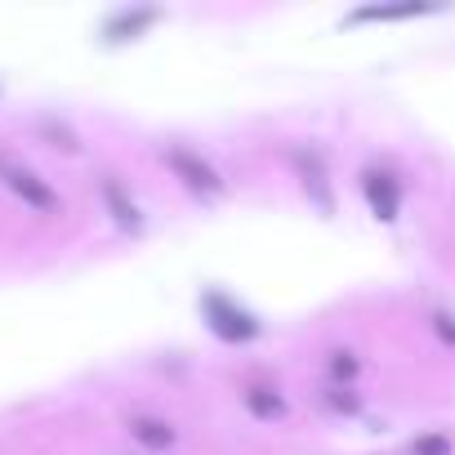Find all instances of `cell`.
I'll return each mask as SVG.
<instances>
[{"mask_svg": "<svg viewBox=\"0 0 455 455\" xmlns=\"http://www.w3.org/2000/svg\"><path fill=\"white\" fill-rule=\"evenodd\" d=\"M161 165H165L170 179H179V188H188L196 201H219V196H228L223 170H219L205 152H196V148H188V143H161Z\"/></svg>", "mask_w": 455, "mask_h": 455, "instance_id": "cell-1", "label": "cell"}, {"mask_svg": "<svg viewBox=\"0 0 455 455\" xmlns=\"http://www.w3.org/2000/svg\"><path fill=\"white\" fill-rule=\"evenodd\" d=\"M201 317H205V326H210V335L214 339H223V344H255L259 335H264V322L242 304V299H233L228 291H201Z\"/></svg>", "mask_w": 455, "mask_h": 455, "instance_id": "cell-2", "label": "cell"}, {"mask_svg": "<svg viewBox=\"0 0 455 455\" xmlns=\"http://www.w3.org/2000/svg\"><path fill=\"white\" fill-rule=\"evenodd\" d=\"M282 156H286V170L299 179L304 196L313 201V210H317L322 219H335V214H339V192H335V179H331L326 156H322L313 143H286Z\"/></svg>", "mask_w": 455, "mask_h": 455, "instance_id": "cell-3", "label": "cell"}, {"mask_svg": "<svg viewBox=\"0 0 455 455\" xmlns=\"http://www.w3.org/2000/svg\"><path fill=\"white\" fill-rule=\"evenodd\" d=\"M0 188H5L10 196H19L28 210L36 214H59L63 210V196L50 188V179H41L28 161H19L14 152L0 148Z\"/></svg>", "mask_w": 455, "mask_h": 455, "instance_id": "cell-4", "label": "cell"}, {"mask_svg": "<svg viewBox=\"0 0 455 455\" xmlns=\"http://www.w3.org/2000/svg\"><path fill=\"white\" fill-rule=\"evenodd\" d=\"M357 192H362L371 219H379V223H397V219H402V201H406V192H402V179H397L388 165L366 161V165L357 170Z\"/></svg>", "mask_w": 455, "mask_h": 455, "instance_id": "cell-5", "label": "cell"}, {"mask_svg": "<svg viewBox=\"0 0 455 455\" xmlns=\"http://www.w3.org/2000/svg\"><path fill=\"white\" fill-rule=\"evenodd\" d=\"M94 192H99V205H103V214L112 219V228H116V233H125V237H139L143 228H148V214H143L139 196L130 192V183H125L121 174L103 170V174L94 179Z\"/></svg>", "mask_w": 455, "mask_h": 455, "instance_id": "cell-6", "label": "cell"}, {"mask_svg": "<svg viewBox=\"0 0 455 455\" xmlns=\"http://www.w3.org/2000/svg\"><path fill=\"white\" fill-rule=\"evenodd\" d=\"M442 5L433 0H397V5H384V0H371V5H357L344 14V28H366V23H411L424 14H437Z\"/></svg>", "mask_w": 455, "mask_h": 455, "instance_id": "cell-7", "label": "cell"}, {"mask_svg": "<svg viewBox=\"0 0 455 455\" xmlns=\"http://www.w3.org/2000/svg\"><path fill=\"white\" fill-rule=\"evenodd\" d=\"M242 406H246V415H251L255 424H282V419L291 415L286 393H282L277 384H264V379L242 384Z\"/></svg>", "mask_w": 455, "mask_h": 455, "instance_id": "cell-8", "label": "cell"}, {"mask_svg": "<svg viewBox=\"0 0 455 455\" xmlns=\"http://www.w3.org/2000/svg\"><path fill=\"white\" fill-rule=\"evenodd\" d=\"M161 23V10L156 5H134V10H116L108 23H103V45H130L139 36H148V28Z\"/></svg>", "mask_w": 455, "mask_h": 455, "instance_id": "cell-9", "label": "cell"}, {"mask_svg": "<svg viewBox=\"0 0 455 455\" xmlns=\"http://www.w3.org/2000/svg\"><path fill=\"white\" fill-rule=\"evenodd\" d=\"M125 433H130V442L143 446L148 455H165V451L179 446V428H174L170 419H161V415H130V419H125Z\"/></svg>", "mask_w": 455, "mask_h": 455, "instance_id": "cell-10", "label": "cell"}, {"mask_svg": "<svg viewBox=\"0 0 455 455\" xmlns=\"http://www.w3.org/2000/svg\"><path fill=\"white\" fill-rule=\"evenodd\" d=\"M36 134H41L54 152H63V156H81V152H85L81 134H76L63 116H36Z\"/></svg>", "mask_w": 455, "mask_h": 455, "instance_id": "cell-11", "label": "cell"}, {"mask_svg": "<svg viewBox=\"0 0 455 455\" xmlns=\"http://www.w3.org/2000/svg\"><path fill=\"white\" fill-rule=\"evenodd\" d=\"M362 375V357L353 348H331L326 353V379L335 388H353V379Z\"/></svg>", "mask_w": 455, "mask_h": 455, "instance_id": "cell-12", "label": "cell"}, {"mask_svg": "<svg viewBox=\"0 0 455 455\" xmlns=\"http://www.w3.org/2000/svg\"><path fill=\"white\" fill-rule=\"evenodd\" d=\"M322 406H326L331 415H362L357 388H335V384H326V388H322Z\"/></svg>", "mask_w": 455, "mask_h": 455, "instance_id": "cell-13", "label": "cell"}, {"mask_svg": "<svg viewBox=\"0 0 455 455\" xmlns=\"http://www.w3.org/2000/svg\"><path fill=\"white\" fill-rule=\"evenodd\" d=\"M406 451H411V455H455V442H451L446 433H419Z\"/></svg>", "mask_w": 455, "mask_h": 455, "instance_id": "cell-14", "label": "cell"}, {"mask_svg": "<svg viewBox=\"0 0 455 455\" xmlns=\"http://www.w3.org/2000/svg\"><path fill=\"white\" fill-rule=\"evenodd\" d=\"M428 331H433L446 348H455V317H451L446 308H433V313H428Z\"/></svg>", "mask_w": 455, "mask_h": 455, "instance_id": "cell-15", "label": "cell"}]
</instances>
